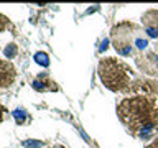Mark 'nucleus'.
<instances>
[{
    "instance_id": "obj_6",
    "label": "nucleus",
    "mask_w": 158,
    "mask_h": 148,
    "mask_svg": "<svg viewBox=\"0 0 158 148\" xmlns=\"http://www.w3.org/2000/svg\"><path fill=\"white\" fill-rule=\"evenodd\" d=\"M31 87L35 91H40V92H49V91H59L58 84L49 77V72H40L36 79L31 81Z\"/></svg>"
},
{
    "instance_id": "obj_10",
    "label": "nucleus",
    "mask_w": 158,
    "mask_h": 148,
    "mask_svg": "<svg viewBox=\"0 0 158 148\" xmlns=\"http://www.w3.org/2000/svg\"><path fill=\"white\" fill-rule=\"evenodd\" d=\"M35 63L40 64V66H43V68H48L49 66V56H48V53H43V51H40L35 54Z\"/></svg>"
},
{
    "instance_id": "obj_2",
    "label": "nucleus",
    "mask_w": 158,
    "mask_h": 148,
    "mask_svg": "<svg viewBox=\"0 0 158 148\" xmlns=\"http://www.w3.org/2000/svg\"><path fill=\"white\" fill-rule=\"evenodd\" d=\"M99 77L102 84L112 92H132V84L137 74L127 63L118 61L115 58H104L97 68Z\"/></svg>"
},
{
    "instance_id": "obj_13",
    "label": "nucleus",
    "mask_w": 158,
    "mask_h": 148,
    "mask_svg": "<svg viewBox=\"0 0 158 148\" xmlns=\"http://www.w3.org/2000/svg\"><path fill=\"white\" fill-rule=\"evenodd\" d=\"M107 48H109V38H104V39H102V43H101V46H99V53L106 51Z\"/></svg>"
},
{
    "instance_id": "obj_16",
    "label": "nucleus",
    "mask_w": 158,
    "mask_h": 148,
    "mask_svg": "<svg viewBox=\"0 0 158 148\" xmlns=\"http://www.w3.org/2000/svg\"><path fill=\"white\" fill-rule=\"evenodd\" d=\"M153 51H155V54H156V58H158V41H156V44H155V48H153Z\"/></svg>"
},
{
    "instance_id": "obj_3",
    "label": "nucleus",
    "mask_w": 158,
    "mask_h": 148,
    "mask_svg": "<svg viewBox=\"0 0 158 148\" xmlns=\"http://www.w3.org/2000/svg\"><path fill=\"white\" fill-rule=\"evenodd\" d=\"M142 30V27L132 23V22H122L117 23L110 31V39L112 44L115 48V51L120 56L130 58L137 56V49H135V36L137 33Z\"/></svg>"
},
{
    "instance_id": "obj_14",
    "label": "nucleus",
    "mask_w": 158,
    "mask_h": 148,
    "mask_svg": "<svg viewBox=\"0 0 158 148\" xmlns=\"http://www.w3.org/2000/svg\"><path fill=\"white\" fill-rule=\"evenodd\" d=\"M145 148H158V137H155V140H153L152 143H148Z\"/></svg>"
},
{
    "instance_id": "obj_1",
    "label": "nucleus",
    "mask_w": 158,
    "mask_h": 148,
    "mask_svg": "<svg viewBox=\"0 0 158 148\" xmlns=\"http://www.w3.org/2000/svg\"><path fill=\"white\" fill-rule=\"evenodd\" d=\"M117 115L132 135L150 140L158 135V101L150 96L125 97L117 104Z\"/></svg>"
},
{
    "instance_id": "obj_9",
    "label": "nucleus",
    "mask_w": 158,
    "mask_h": 148,
    "mask_svg": "<svg viewBox=\"0 0 158 148\" xmlns=\"http://www.w3.org/2000/svg\"><path fill=\"white\" fill-rule=\"evenodd\" d=\"M3 54L7 59H13L18 54V44L17 43H8L7 46L3 48Z\"/></svg>"
},
{
    "instance_id": "obj_11",
    "label": "nucleus",
    "mask_w": 158,
    "mask_h": 148,
    "mask_svg": "<svg viewBox=\"0 0 158 148\" xmlns=\"http://www.w3.org/2000/svg\"><path fill=\"white\" fill-rule=\"evenodd\" d=\"M22 146H25V148H43V146H44V142L27 138V140H23V142H22Z\"/></svg>"
},
{
    "instance_id": "obj_4",
    "label": "nucleus",
    "mask_w": 158,
    "mask_h": 148,
    "mask_svg": "<svg viewBox=\"0 0 158 148\" xmlns=\"http://www.w3.org/2000/svg\"><path fill=\"white\" fill-rule=\"evenodd\" d=\"M135 64L140 69V72L147 74V76H158V58L153 49L138 53L135 56Z\"/></svg>"
},
{
    "instance_id": "obj_15",
    "label": "nucleus",
    "mask_w": 158,
    "mask_h": 148,
    "mask_svg": "<svg viewBox=\"0 0 158 148\" xmlns=\"http://www.w3.org/2000/svg\"><path fill=\"white\" fill-rule=\"evenodd\" d=\"M5 112H7V110H5V107H3V105H0V123H2V122H3V118H5Z\"/></svg>"
},
{
    "instance_id": "obj_7",
    "label": "nucleus",
    "mask_w": 158,
    "mask_h": 148,
    "mask_svg": "<svg viewBox=\"0 0 158 148\" xmlns=\"http://www.w3.org/2000/svg\"><path fill=\"white\" fill-rule=\"evenodd\" d=\"M17 77V71L10 63L0 61V87H8Z\"/></svg>"
},
{
    "instance_id": "obj_8",
    "label": "nucleus",
    "mask_w": 158,
    "mask_h": 148,
    "mask_svg": "<svg viewBox=\"0 0 158 148\" xmlns=\"http://www.w3.org/2000/svg\"><path fill=\"white\" fill-rule=\"evenodd\" d=\"M12 115L15 118V122H17V125H27V123L31 120V117H30V113L27 109L23 107H17L15 110L12 112Z\"/></svg>"
},
{
    "instance_id": "obj_12",
    "label": "nucleus",
    "mask_w": 158,
    "mask_h": 148,
    "mask_svg": "<svg viewBox=\"0 0 158 148\" xmlns=\"http://www.w3.org/2000/svg\"><path fill=\"white\" fill-rule=\"evenodd\" d=\"M10 27V22L8 18L5 17V15H0V31H3V30H7Z\"/></svg>"
},
{
    "instance_id": "obj_5",
    "label": "nucleus",
    "mask_w": 158,
    "mask_h": 148,
    "mask_svg": "<svg viewBox=\"0 0 158 148\" xmlns=\"http://www.w3.org/2000/svg\"><path fill=\"white\" fill-rule=\"evenodd\" d=\"M143 30L147 38L158 39V10H148L142 15Z\"/></svg>"
}]
</instances>
